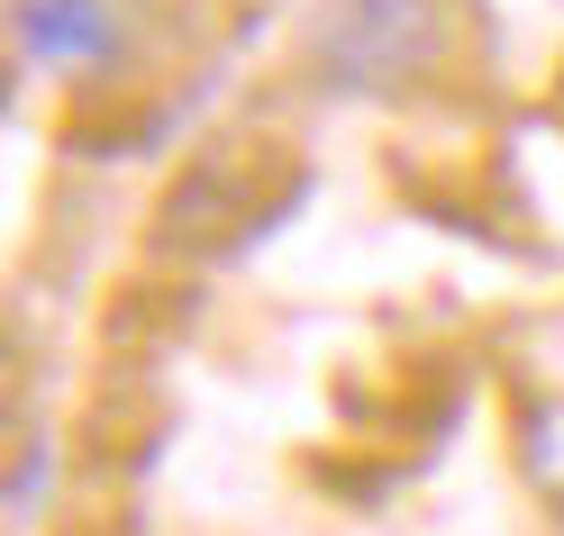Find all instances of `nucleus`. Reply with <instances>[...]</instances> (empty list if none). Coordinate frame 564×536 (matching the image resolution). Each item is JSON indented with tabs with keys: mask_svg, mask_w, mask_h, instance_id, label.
Segmentation results:
<instances>
[{
	"mask_svg": "<svg viewBox=\"0 0 564 536\" xmlns=\"http://www.w3.org/2000/svg\"><path fill=\"white\" fill-rule=\"evenodd\" d=\"M437 55V10L429 0H328L319 19V74L337 91H401Z\"/></svg>",
	"mask_w": 564,
	"mask_h": 536,
	"instance_id": "nucleus-1",
	"label": "nucleus"
},
{
	"mask_svg": "<svg viewBox=\"0 0 564 536\" xmlns=\"http://www.w3.org/2000/svg\"><path fill=\"white\" fill-rule=\"evenodd\" d=\"M19 46L46 74H83L119 46V10L110 0H19Z\"/></svg>",
	"mask_w": 564,
	"mask_h": 536,
	"instance_id": "nucleus-2",
	"label": "nucleus"
}]
</instances>
